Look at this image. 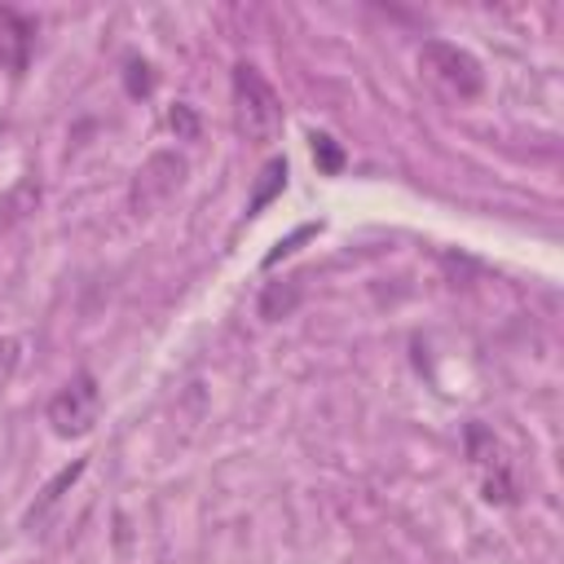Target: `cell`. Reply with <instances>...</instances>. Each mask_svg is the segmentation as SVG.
Here are the masks:
<instances>
[{
  "mask_svg": "<svg viewBox=\"0 0 564 564\" xmlns=\"http://www.w3.org/2000/svg\"><path fill=\"white\" fill-rule=\"evenodd\" d=\"M234 123L251 145H269L282 132V97L256 66H234Z\"/></svg>",
  "mask_w": 564,
  "mask_h": 564,
  "instance_id": "cell-1",
  "label": "cell"
},
{
  "mask_svg": "<svg viewBox=\"0 0 564 564\" xmlns=\"http://www.w3.org/2000/svg\"><path fill=\"white\" fill-rule=\"evenodd\" d=\"M419 70H423V79H427L441 97H449V101H476L480 88H485L480 62H476L467 48L449 44V40H423V48H419Z\"/></svg>",
  "mask_w": 564,
  "mask_h": 564,
  "instance_id": "cell-2",
  "label": "cell"
},
{
  "mask_svg": "<svg viewBox=\"0 0 564 564\" xmlns=\"http://www.w3.org/2000/svg\"><path fill=\"white\" fill-rule=\"evenodd\" d=\"M181 181H185V159H181L176 150H159V154H150V159L137 167L132 189H128L132 212H137V216L159 212V207L181 189Z\"/></svg>",
  "mask_w": 564,
  "mask_h": 564,
  "instance_id": "cell-3",
  "label": "cell"
},
{
  "mask_svg": "<svg viewBox=\"0 0 564 564\" xmlns=\"http://www.w3.org/2000/svg\"><path fill=\"white\" fill-rule=\"evenodd\" d=\"M101 419V388L93 375H75L53 401H48V423L57 436H84Z\"/></svg>",
  "mask_w": 564,
  "mask_h": 564,
  "instance_id": "cell-4",
  "label": "cell"
},
{
  "mask_svg": "<svg viewBox=\"0 0 564 564\" xmlns=\"http://www.w3.org/2000/svg\"><path fill=\"white\" fill-rule=\"evenodd\" d=\"M84 467H88L84 458H75L70 467H62V471H57V476H53V480L44 485V494H40V502L31 507V516H26V520H31V524H40V520L48 516V507H53V502H57V498H62V494H66V489H70V485H75V480L84 476Z\"/></svg>",
  "mask_w": 564,
  "mask_h": 564,
  "instance_id": "cell-5",
  "label": "cell"
},
{
  "mask_svg": "<svg viewBox=\"0 0 564 564\" xmlns=\"http://www.w3.org/2000/svg\"><path fill=\"white\" fill-rule=\"evenodd\" d=\"M300 304V282L295 278H286V282H269L264 286V295H260V317H286L291 308Z\"/></svg>",
  "mask_w": 564,
  "mask_h": 564,
  "instance_id": "cell-6",
  "label": "cell"
},
{
  "mask_svg": "<svg viewBox=\"0 0 564 564\" xmlns=\"http://www.w3.org/2000/svg\"><path fill=\"white\" fill-rule=\"evenodd\" d=\"M13 22H18L13 13H0V66H18V57L26 53V26H18V31L9 35Z\"/></svg>",
  "mask_w": 564,
  "mask_h": 564,
  "instance_id": "cell-7",
  "label": "cell"
},
{
  "mask_svg": "<svg viewBox=\"0 0 564 564\" xmlns=\"http://www.w3.org/2000/svg\"><path fill=\"white\" fill-rule=\"evenodd\" d=\"M264 176H269V181H264V185L256 189V198H251V207H264V203H269V194H273V189L282 185V176H286V167H282V163H269V167H264Z\"/></svg>",
  "mask_w": 564,
  "mask_h": 564,
  "instance_id": "cell-8",
  "label": "cell"
},
{
  "mask_svg": "<svg viewBox=\"0 0 564 564\" xmlns=\"http://www.w3.org/2000/svg\"><path fill=\"white\" fill-rule=\"evenodd\" d=\"M313 229H317V225H304V229H295V234H291L286 242H278V251H269V256H264V264H278L282 256H291V251H295V247H300V242H304V238H308Z\"/></svg>",
  "mask_w": 564,
  "mask_h": 564,
  "instance_id": "cell-9",
  "label": "cell"
},
{
  "mask_svg": "<svg viewBox=\"0 0 564 564\" xmlns=\"http://www.w3.org/2000/svg\"><path fill=\"white\" fill-rule=\"evenodd\" d=\"M313 150H317V159H322V167H326V172H335V167H339V150L330 145V137H313Z\"/></svg>",
  "mask_w": 564,
  "mask_h": 564,
  "instance_id": "cell-10",
  "label": "cell"
}]
</instances>
